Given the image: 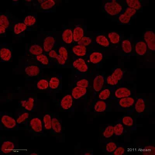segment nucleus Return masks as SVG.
I'll list each match as a JSON object with an SVG mask.
<instances>
[{"label":"nucleus","instance_id":"1","mask_svg":"<svg viewBox=\"0 0 155 155\" xmlns=\"http://www.w3.org/2000/svg\"><path fill=\"white\" fill-rule=\"evenodd\" d=\"M124 1L118 0L107 1L103 6L105 12L112 16H118L124 10Z\"/></svg>","mask_w":155,"mask_h":155},{"label":"nucleus","instance_id":"2","mask_svg":"<svg viewBox=\"0 0 155 155\" xmlns=\"http://www.w3.org/2000/svg\"><path fill=\"white\" fill-rule=\"evenodd\" d=\"M19 128L17 122L12 116L6 112H1L0 129L1 130H13Z\"/></svg>","mask_w":155,"mask_h":155},{"label":"nucleus","instance_id":"3","mask_svg":"<svg viewBox=\"0 0 155 155\" xmlns=\"http://www.w3.org/2000/svg\"><path fill=\"white\" fill-rule=\"evenodd\" d=\"M137 11L133 8L126 6L123 12L118 15V21L122 24H128L133 18Z\"/></svg>","mask_w":155,"mask_h":155},{"label":"nucleus","instance_id":"4","mask_svg":"<svg viewBox=\"0 0 155 155\" xmlns=\"http://www.w3.org/2000/svg\"><path fill=\"white\" fill-rule=\"evenodd\" d=\"M27 128L30 132L37 135H40L43 131L42 121L38 117H32L30 119Z\"/></svg>","mask_w":155,"mask_h":155},{"label":"nucleus","instance_id":"5","mask_svg":"<svg viewBox=\"0 0 155 155\" xmlns=\"http://www.w3.org/2000/svg\"><path fill=\"white\" fill-rule=\"evenodd\" d=\"M30 118L28 111L22 109V110H19L16 113L15 119L19 128L21 127L27 128Z\"/></svg>","mask_w":155,"mask_h":155},{"label":"nucleus","instance_id":"6","mask_svg":"<svg viewBox=\"0 0 155 155\" xmlns=\"http://www.w3.org/2000/svg\"><path fill=\"white\" fill-rule=\"evenodd\" d=\"M72 66L79 72L84 73L88 71V65L83 57H78L73 55Z\"/></svg>","mask_w":155,"mask_h":155},{"label":"nucleus","instance_id":"7","mask_svg":"<svg viewBox=\"0 0 155 155\" xmlns=\"http://www.w3.org/2000/svg\"><path fill=\"white\" fill-rule=\"evenodd\" d=\"M19 105L22 109L29 112H33L36 108L37 100L34 97L22 99L19 103Z\"/></svg>","mask_w":155,"mask_h":155},{"label":"nucleus","instance_id":"8","mask_svg":"<svg viewBox=\"0 0 155 155\" xmlns=\"http://www.w3.org/2000/svg\"><path fill=\"white\" fill-rule=\"evenodd\" d=\"M56 47V38L53 35H47L44 40V53L47 54L48 52Z\"/></svg>","mask_w":155,"mask_h":155},{"label":"nucleus","instance_id":"9","mask_svg":"<svg viewBox=\"0 0 155 155\" xmlns=\"http://www.w3.org/2000/svg\"><path fill=\"white\" fill-rule=\"evenodd\" d=\"M16 149V144L12 141H5L1 143L0 151L1 155L13 154Z\"/></svg>","mask_w":155,"mask_h":155},{"label":"nucleus","instance_id":"10","mask_svg":"<svg viewBox=\"0 0 155 155\" xmlns=\"http://www.w3.org/2000/svg\"><path fill=\"white\" fill-rule=\"evenodd\" d=\"M143 38L149 50L154 52L155 37L154 32L150 30L145 31L143 34Z\"/></svg>","mask_w":155,"mask_h":155},{"label":"nucleus","instance_id":"11","mask_svg":"<svg viewBox=\"0 0 155 155\" xmlns=\"http://www.w3.org/2000/svg\"><path fill=\"white\" fill-rule=\"evenodd\" d=\"M85 27L83 25L81 24L76 25L73 29V41L72 44L77 43L85 36Z\"/></svg>","mask_w":155,"mask_h":155},{"label":"nucleus","instance_id":"12","mask_svg":"<svg viewBox=\"0 0 155 155\" xmlns=\"http://www.w3.org/2000/svg\"><path fill=\"white\" fill-rule=\"evenodd\" d=\"M70 48V50L73 55L78 57H84L87 54V47L78 44H72L68 46Z\"/></svg>","mask_w":155,"mask_h":155},{"label":"nucleus","instance_id":"13","mask_svg":"<svg viewBox=\"0 0 155 155\" xmlns=\"http://www.w3.org/2000/svg\"><path fill=\"white\" fill-rule=\"evenodd\" d=\"M41 66L35 64H28L25 66V72L28 77L34 78L38 77L41 72Z\"/></svg>","mask_w":155,"mask_h":155},{"label":"nucleus","instance_id":"14","mask_svg":"<svg viewBox=\"0 0 155 155\" xmlns=\"http://www.w3.org/2000/svg\"><path fill=\"white\" fill-rule=\"evenodd\" d=\"M73 29L66 28L63 30L62 34V39L64 44H67V46L73 44Z\"/></svg>","mask_w":155,"mask_h":155},{"label":"nucleus","instance_id":"15","mask_svg":"<svg viewBox=\"0 0 155 155\" xmlns=\"http://www.w3.org/2000/svg\"><path fill=\"white\" fill-rule=\"evenodd\" d=\"M106 78L103 75L98 74L94 80V89L95 92H99L103 88L104 85Z\"/></svg>","mask_w":155,"mask_h":155},{"label":"nucleus","instance_id":"16","mask_svg":"<svg viewBox=\"0 0 155 155\" xmlns=\"http://www.w3.org/2000/svg\"><path fill=\"white\" fill-rule=\"evenodd\" d=\"M147 46L146 43L142 40L136 41L135 50L136 53L139 56H144L147 51Z\"/></svg>","mask_w":155,"mask_h":155},{"label":"nucleus","instance_id":"17","mask_svg":"<svg viewBox=\"0 0 155 155\" xmlns=\"http://www.w3.org/2000/svg\"><path fill=\"white\" fill-rule=\"evenodd\" d=\"M82 74V73L78 71V76H76V79L74 80L73 84H74V87L88 88L89 86V81L87 78L84 77V76Z\"/></svg>","mask_w":155,"mask_h":155},{"label":"nucleus","instance_id":"18","mask_svg":"<svg viewBox=\"0 0 155 155\" xmlns=\"http://www.w3.org/2000/svg\"><path fill=\"white\" fill-rule=\"evenodd\" d=\"M135 103V100L132 97H128L119 99L117 104L121 108L127 109L131 107Z\"/></svg>","mask_w":155,"mask_h":155},{"label":"nucleus","instance_id":"19","mask_svg":"<svg viewBox=\"0 0 155 155\" xmlns=\"http://www.w3.org/2000/svg\"><path fill=\"white\" fill-rule=\"evenodd\" d=\"M12 57V51L9 47L6 46L1 47V58L2 62H8Z\"/></svg>","mask_w":155,"mask_h":155},{"label":"nucleus","instance_id":"20","mask_svg":"<svg viewBox=\"0 0 155 155\" xmlns=\"http://www.w3.org/2000/svg\"><path fill=\"white\" fill-rule=\"evenodd\" d=\"M131 95V91L127 87H119L116 88L114 92V96L119 99L130 97Z\"/></svg>","mask_w":155,"mask_h":155},{"label":"nucleus","instance_id":"21","mask_svg":"<svg viewBox=\"0 0 155 155\" xmlns=\"http://www.w3.org/2000/svg\"><path fill=\"white\" fill-rule=\"evenodd\" d=\"M87 92V88L79 87H74L72 90V96L75 99H80L85 96Z\"/></svg>","mask_w":155,"mask_h":155},{"label":"nucleus","instance_id":"22","mask_svg":"<svg viewBox=\"0 0 155 155\" xmlns=\"http://www.w3.org/2000/svg\"><path fill=\"white\" fill-rule=\"evenodd\" d=\"M72 95H67L62 99L60 102V106L64 110H68L72 106L73 99Z\"/></svg>","mask_w":155,"mask_h":155},{"label":"nucleus","instance_id":"23","mask_svg":"<svg viewBox=\"0 0 155 155\" xmlns=\"http://www.w3.org/2000/svg\"><path fill=\"white\" fill-rule=\"evenodd\" d=\"M35 59L39 64L44 67H48L50 64L51 59L46 54L44 53L36 56Z\"/></svg>","mask_w":155,"mask_h":155},{"label":"nucleus","instance_id":"24","mask_svg":"<svg viewBox=\"0 0 155 155\" xmlns=\"http://www.w3.org/2000/svg\"><path fill=\"white\" fill-rule=\"evenodd\" d=\"M28 51L30 54L35 56L44 53L43 47L37 44H31L29 47Z\"/></svg>","mask_w":155,"mask_h":155},{"label":"nucleus","instance_id":"25","mask_svg":"<svg viewBox=\"0 0 155 155\" xmlns=\"http://www.w3.org/2000/svg\"><path fill=\"white\" fill-rule=\"evenodd\" d=\"M121 48L124 53L128 55L131 54L133 50L131 40L128 38L123 40L121 41Z\"/></svg>","mask_w":155,"mask_h":155},{"label":"nucleus","instance_id":"26","mask_svg":"<svg viewBox=\"0 0 155 155\" xmlns=\"http://www.w3.org/2000/svg\"><path fill=\"white\" fill-rule=\"evenodd\" d=\"M103 58L102 54L99 52H91L88 56L90 62L94 64L100 63Z\"/></svg>","mask_w":155,"mask_h":155},{"label":"nucleus","instance_id":"27","mask_svg":"<svg viewBox=\"0 0 155 155\" xmlns=\"http://www.w3.org/2000/svg\"><path fill=\"white\" fill-rule=\"evenodd\" d=\"M124 5L128 7L133 8L137 11L142 9V3L141 1L138 0H126L124 1Z\"/></svg>","mask_w":155,"mask_h":155},{"label":"nucleus","instance_id":"28","mask_svg":"<svg viewBox=\"0 0 155 155\" xmlns=\"http://www.w3.org/2000/svg\"><path fill=\"white\" fill-rule=\"evenodd\" d=\"M95 41L97 44L106 48L110 45V42L108 38L104 35H99L95 37Z\"/></svg>","mask_w":155,"mask_h":155},{"label":"nucleus","instance_id":"29","mask_svg":"<svg viewBox=\"0 0 155 155\" xmlns=\"http://www.w3.org/2000/svg\"><path fill=\"white\" fill-rule=\"evenodd\" d=\"M108 38L111 43L116 45L121 42V36L116 32L112 31L108 34Z\"/></svg>","mask_w":155,"mask_h":155},{"label":"nucleus","instance_id":"30","mask_svg":"<svg viewBox=\"0 0 155 155\" xmlns=\"http://www.w3.org/2000/svg\"><path fill=\"white\" fill-rule=\"evenodd\" d=\"M11 25L9 15L6 13H1L0 18V27L4 28L7 30Z\"/></svg>","mask_w":155,"mask_h":155},{"label":"nucleus","instance_id":"31","mask_svg":"<svg viewBox=\"0 0 155 155\" xmlns=\"http://www.w3.org/2000/svg\"><path fill=\"white\" fill-rule=\"evenodd\" d=\"M145 103L144 100L142 98H139L137 99L135 104V111L138 113H142L145 111Z\"/></svg>","mask_w":155,"mask_h":155},{"label":"nucleus","instance_id":"32","mask_svg":"<svg viewBox=\"0 0 155 155\" xmlns=\"http://www.w3.org/2000/svg\"><path fill=\"white\" fill-rule=\"evenodd\" d=\"M52 132L56 134H60L62 131L61 124L59 120L56 117L52 119Z\"/></svg>","mask_w":155,"mask_h":155},{"label":"nucleus","instance_id":"33","mask_svg":"<svg viewBox=\"0 0 155 155\" xmlns=\"http://www.w3.org/2000/svg\"><path fill=\"white\" fill-rule=\"evenodd\" d=\"M61 81L60 79L56 77L51 78L49 82V89L52 91L57 90L60 87Z\"/></svg>","mask_w":155,"mask_h":155},{"label":"nucleus","instance_id":"34","mask_svg":"<svg viewBox=\"0 0 155 155\" xmlns=\"http://www.w3.org/2000/svg\"><path fill=\"white\" fill-rule=\"evenodd\" d=\"M56 4V1L53 0L43 1V2L40 4L39 7L40 9L43 10H49L53 8Z\"/></svg>","mask_w":155,"mask_h":155},{"label":"nucleus","instance_id":"35","mask_svg":"<svg viewBox=\"0 0 155 155\" xmlns=\"http://www.w3.org/2000/svg\"><path fill=\"white\" fill-rule=\"evenodd\" d=\"M57 51L58 55L67 63L69 61V52L66 47H59L57 48Z\"/></svg>","mask_w":155,"mask_h":155},{"label":"nucleus","instance_id":"36","mask_svg":"<svg viewBox=\"0 0 155 155\" xmlns=\"http://www.w3.org/2000/svg\"><path fill=\"white\" fill-rule=\"evenodd\" d=\"M107 107V105L106 102L102 100L98 101H97L94 106L95 111L99 113L106 111Z\"/></svg>","mask_w":155,"mask_h":155},{"label":"nucleus","instance_id":"37","mask_svg":"<svg viewBox=\"0 0 155 155\" xmlns=\"http://www.w3.org/2000/svg\"><path fill=\"white\" fill-rule=\"evenodd\" d=\"M112 91L109 88H106L100 92L99 98L101 100L106 101L108 100L111 96Z\"/></svg>","mask_w":155,"mask_h":155},{"label":"nucleus","instance_id":"38","mask_svg":"<svg viewBox=\"0 0 155 155\" xmlns=\"http://www.w3.org/2000/svg\"><path fill=\"white\" fill-rule=\"evenodd\" d=\"M27 26L24 23H19L15 25L13 28V32L16 35H19L25 31Z\"/></svg>","mask_w":155,"mask_h":155},{"label":"nucleus","instance_id":"39","mask_svg":"<svg viewBox=\"0 0 155 155\" xmlns=\"http://www.w3.org/2000/svg\"><path fill=\"white\" fill-rule=\"evenodd\" d=\"M124 72L123 70L120 68H117L113 71L110 76L114 79L120 81L123 78Z\"/></svg>","mask_w":155,"mask_h":155},{"label":"nucleus","instance_id":"40","mask_svg":"<svg viewBox=\"0 0 155 155\" xmlns=\"http://www.w3.org/2000/svg\"><path fill=\"white\" fill-rule=\"evenodd\" d=\"M52 117L51 115L46 114L43 118V124L44 128L47 130H51L52 128Z\"/></svg>","mask_w":155,"mask_h":155},{"label":"nucleus","instance_id":"41","mask_svg":"<svg viewBox=\"0 0 155 155\" xmlns=\"http://www.w3.org/2000/svg\"><path fill=\"white\" fill-rule=\"evenodd\" d=\"M37 19L35 16L32 15H28L25 18L23 23L27 27H32L36 23Z\"/></svg>","mask_w":155,"mask_h":155},{"label":"nucleus","instance_id":"42","mask_svg":"<svg viewBox=\"0 0 155 155\" xmlns=\"http://www.w3.org/2000/svg\"><path fill=\"white\" fill-rule=\"evenodd\" d=\"M121 122L123 125L127 127H132L134 124V120L132 117L129 116H125L121 119Z\"/></svg>","mask_w":155,"mask_h":155},{"label":"nucleus","instance_id":"43","mask_svg":"<svg viewBox=\"0 0 155 155\" xmlns=\"http://www.w3.org/2000/svg\"><path fill=\"white\" fill-rule=\"evenodd\" d=\"M92 39L91 37H87L85 35L78 42L74 44H78V45L87 47L91 45L92 43Z\"/></svg>","mask_w":155,"mask_h":155},{"label":"nucleus","instance_id":"44","mask_svg":"<svg viewBox=\"0 0 155 155\" xmlns=\"http://www.w3.org/2000/svg\"><path fill=\"white\" fill-rule=\"evenodd\" d=\"M37 87L40 90H46L49 87V82L47 80L42 79L37 83Z\"/></svg>","mask_w":155,"mask_h":155},{"label":"nucleus","instance_id":"45","mask_svg":"<svg viewBox=\"0 0 155 155\" xmlns=\"http://www.w3.org/2000/svg\"><path fill=\"white\" fill-rule=\"evenodd\" d=\"M114 134V127L112 125L107 126L103 132V136L105 138H110Z\"/></svg>","mask_w":155,"mask_h":155},{"label":"nucleus","instance_id":"46","mask_svg":"<svg viewBox=\"0 0 155 155\" xmlns=\"http://www.w3.org/2000/svg\"><path fill=\"white\" fill-rule=\"evenodd\" d=\"M114 134L116 136H120L124 132V125L121 123L116 124L114 127Z\"/></svg>","mask_w":155,"mask_h":155},{"label":"nucleus","instance_id":"47","mask_svg":"<svg viewBox=\"0 0 155 155\" xmlns=\"http://www.w3.org/2000/svg\"><path fill=\"white\" fill-rule=\"evenodd\" d=\"M142 154L145 155H154L155 154V148L154 146H147L145 147L142 151Z\"/></svg>","mask_w":155,"mask_h":155},{"label":"nucleus","instance_id":"48","mask_svg":"<svg viewBox=\"0 0 155 155\" xmlns=\"http://www.w3.org/2000/svg\"><path fill=\"white\" fill-rule=\"evenodd\" d=\"M117 147V145L114 142H109L106 145V149L109 153H113Z\"/></svg>","mask_w":155,"mask_h":155},{"label":"nucleus","instance_id":"49","mask_svg":"<svg viewBox=\"0 0 155 155\" xmlns=\"http://www.w3.org/2000/svg\"><path fill=\"white\" fill-rule=\"evenodd\" d=\"M49 57V58L51 59L56 60L58 56V54L57 51V48H53L51 51L48 52L47 54Z\"/></svg>","mask_w":155,"mask_h":155},{"label":"nucleus","instance_id":"50","mask_svg":"<svg viewBox=\"0 0 155 155\" xmlns=\"http://www.w3.org/2000/svg\"><path fill=\"white\" fill-rule=\"evenodd\" d=\"M106 81L109 85L113 86L117 85L119 82V81L114 79L110 75L108 76V77L106 78Z\"/></svg>","mask_w":155,"mask_h":155},{"label":"nucleus","instance_id":"51","mask_svg":"<svg viewBox=\"0 0 155 155\" xmlns=\"http://www.w3.org/2000/svg\"><path fill=\"white\" fill-rule=\"evenodd\" d=\"M125 152V148L124 147L120 146L116 148L115 150L113 152V154L114 155H122L124 154Z\"/></svg>","mask_w":155,"mask_h":155},{"label":"nucleus","instance_id":"52","mask_svg":"<svg viewBox=\"0 0 155 155\" xmlns=\"http://www.w3.org/2000/svg\"><path fill=\"white\" fill-rule=\"evenodd\" d=\"M30 155H38V154H37V153H31V154H30Z\"/></svg>","mask_w":155,"mask_h":155}]
</instances>
